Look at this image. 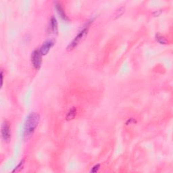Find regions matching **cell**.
Wrapping results in <instances>:
<instances>
[{"instance_id": "ba28073f", "label": "cell", "mask_w": 173, "mask_h": 173, "mask_svg": "<svg viewBox=\"0 0 173 173\" xmlns=\"http://www.w3.org/2000/svg\"><path fill=\"white\" fill-rule=\"evenodd\" d=\"M76 107H73L72 108H70L69 112H68V114L66 115V120H71L72 119L74 118V117L76 116Z\"/></svg>"}, {"instance_id": "30bf717a", "label": "cell", "mask_w": 173, "mask_h": 173, "mask_svg": "<svg viewBox=\"0 0 173 173\" xmlns=\"http://www.w3.org/2000/svg\"><path fill=\"white\" fill-rule=\"evenodd\" d=\"M24 159H22V161L20 162V164H19L18 166H17L16 168H15V169L14 170H13V172H18V171H20L21 169L23 167V165H24Z\"/></svg>"}, {"instance_id": "277c9868", "label": "cell", "mask_w": 173, "mask_h": 173, "mask_svg": "<svg viewBox=\"0 0 173 173\" xmlns=\"http://www.w3.org/2000/svg\"><path fill=\"white\" fill-rule=\"evenodd\" d=\"M1 132L3 140L6 142H9L11 138V131H10V127H9V124L7 121L5 120L2 123Z\"/></svg>"}, {"instance_id": "8fae6325", "label": "cell", "mask_w": 173, "mask_h": 173, "mask_svg": "<svg viewBox=\"0 0 173 173\" xmlns=\"http://www.w3.org/2000/svg\"><path fill=\"white\" fill-rule=\"evenodd\" d=\"M123 12H124V7H121V8L119 9L118 10L116 11V18H117V17H120L121 15L123 14Z\"/></svg>"}, {"instance_id": "3957f363", "label": "cell", "mask_w": 173, "mask_h": 173, "mask_svg": "<svg viewBox=\"0 0 173 173\" xmlns=\"http://www.w3.org/2000/svg\"><path fill=\"white\" fill-rule=\"evenodd\" d=\"M42 55L40 53V51L35 49L32 51L31 55V61L32 65L36 69H39L41 66L42 63Z\"/></svg>"}, {"instance_id": "7c38bea8", "label": "cell", "mask_w": 173, "mask_h": 173, "mask_svg": "<svg viewBox=\"0 0 173 173\" xmlns=\"http://www.w3.org/2000/svg\"><path fill=\"white\" fill-rule=\"evenodd\" d=\"M99 167H100V164H96L95 166H94L93 168H92L91 172H97L98 170L99 169Z\"/></svg>"}, {"instance_id": "52a82bcc", "label": "cell", "mask_w": 173, "mask_h": 173, "mask_svg": "<svg viewBox=\"0 0 173 173\" xmlns=\"http://www.w3.org/2000/svg\"><path fill=\"white\" fill-rule=\"evenodd\" d=\"M50 22L51 30H52L53 33L57 34V32H58V28H57V22L56 20V18L54 16H52L51 18Z\"/></svg>"}, {"instance_id": "8992f818", "label": "cell", "mask_w": 173, "mask_h": 173, "mask_svg": "<svg viewBox=\"0 0 173 173\" xmlns=\"http://www.w3.org/2000/svg\"><path fill=\"white\" fill-rule=\"evenodd\" d=\"M55 9H56L57 14L59 15V16H60L61 18L63 19V20L65 21L68 20V17H67L66 13H65L64 9H63V7H61L60 3H55Z\"/></svg>"}, {"instance_id": "9c48e42d", "label": "cell", "mask_w": 173, "mask_h": 173, "mask_svg": "<svg viewBox=\"0 0 173 173\" xmlns=\"http://www.w3.org/2000/svg\"><path fill=\"white\" fill-rule=\"evenodd\" d=\"M155 39H156V41L158 42L160 44H166L167 43V41L166 39L164 37V36L161 35L159 34H157L156 36H155Z\"/></svg>"}, {"instance_id": "7a4b0ae2", "label": "cell", "mask_w": 173, "mask_h": 173, "mask_svg": "<svg viewBox=\"0 0 173 173\" xmlns=\"http://www.w3.org/2000/svg\"><path fill=\"white\" fill-rule=\"evenodd\" d=\"M88 30H89V26H87L86 27L84 28L81 31L78 32V34L74 37V39L72 40V42L67 47V50L71 51L74 48H75L80 43V42H81L85 38V36L87 35Z\"/></svg>"}, {"instance_id": "6da1fadb", "label": "cell", "mask_w": 173, "mask_h": 173, "mask_svg": "<svg viewBox=\"0 0 173 173\" xmlns=\"http://www.w3.org/2000/svg\"><path fill=\"white\" fill-rule=\"evenodd\" d=\"M40 116L39 114L36 112H31L28 114L24 123V137L26 139H28L34 133L36 128L37 127L39 122Z\"/></svg>"}, {"instance_id": "4fadbf2b", "label": "cell", "mask_w": 173, "mask_h": 173, "mask_svg": "<svg viewBox=\"0 0 173 173\" xmlns=\"http://www.w3.org/2000/svg\"><path fill=\"white\" fill-rule=\"evenodd\" d=\"M3 70L1 71V86L3 85Z\"/></svg>"}, {"instance_id": "5b68a950", "label": "cell", "mask_w": 173, "mask_h": 173, "mask_svg": "<svg viewBox=\"0 0 173 173\" xmlns=\"http://www.w3.org/2000/svg\"><path fill=\"white\" fill-rule=\"evenodd\" d=\"M54 43H55L54 41L52 39L47 40V41L44 42L43 44L41 45V47L39 49L41 54L42 55H45L46 54H47V53L49 52V50H50L51 48L52 47L53 45L55 44Z\"/></svg>"}]
</instances>
